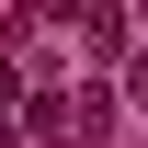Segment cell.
I'll use <instances>...</instances> for the list:
<instances>
[{"mask_svg":"<svg viewBox=\"0 0 148 148\" xmlns=\"http://www.w3.org/2000/svg\"><path fill=\"white\" fill-rule=\"evenodd\" d=\"M125 23H137V12H80V46H91V57H137Z\"/></svg>","mask_w":148,"mask_h":148,"instance_id":"cell-1","label":"cell"},{"mask_svg":"<svg viewBox=\"0 0 148 148\" xmlns=\"http://www.w3.org/2000/svg\"><path fill=\"white\" fill-rule=\"evenodd\" d=\"M69 137H114V91H69Z\"/></svg>","mask_w":148,"mask_h":148,"instance_id":"cell-2","label":"cell"},{"mask_svg":"<svg viewBox=\"0 0 148 148\" xmlns=\"http://www.w3.org/2000/svg\"><path fill=\"white\" fill-rule=\"evenodd\" d=\"M125 91H137V103H148V46H137V57H125Z\"/></svg>","mask_w":148,"mask_h":148,"instance_id":"cell-3","label":"cell"}]
</instances>
